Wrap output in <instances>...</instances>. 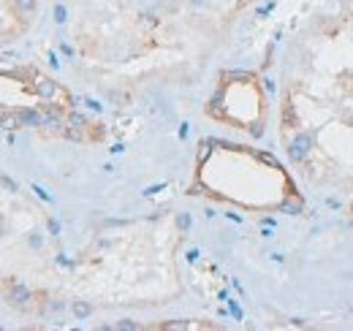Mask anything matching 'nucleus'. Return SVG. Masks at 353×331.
<instances>
[{
  "mask_svg": "<svg viewBox=\"0 0 353 331\" xmlns=\"http://www.w3.org/2000/svg\"><path fill=\"white\" fill-rule=\"evenodd\" d=\"M117 328H120V331H136V328H139V323H133V320H120Z\"/></svg>",
  "mask_w": 353,
  "mask_h": 331,
  "instance_id": "nucleus-14",
  "label": "nucleus"
},
{
  "mask_svg": "<svg viewBox=\"0 0 353 331\" xmlns=\"http://www.w3.org/2000/svg\"><path fill=\"white\" fill-rule=\"evenodd\" d=\"M9 301L14 307H30V301H33V293H30V288L27 285H19V283H14L9 288Z\"/></svg>",
  "mask_w": 353,
  "mask_h": 331,
  "instance_id": "nucleus-2",
  "label": "nucleus"
},
{
  "mask_svg": "<svg viewBox=\"0 0 353 331\" xmlns=\"http://www.w3.org/2000/svg\"><path fill=\"white\" fill-rule=\"evenodd\" d=\"M49 234H52V236L60 234V223H57V220H49Z\"/></svg>",
  "mask_w": 353,
  "mask_h": 331,
  "instance_id": "nucleus-20",
  "label": "nucleus"
},
{
  "mask_svg": "<svg viewBox=\"0 0 353 331\" xmlns=\"http://www.w3.org/2000/svg\"><path fill=\"white\" fill-rule=\"evenodd\" d=\"M226 79H250V74L247 71H228Z\"/></svg>",
  "mask_w": 353,
  "mask_h": 331,
  "instance_id": "nucleus-18",
  "label": "nucleus"
},
{
  "mask_svg": "<svg viewBox=\"0 0 353 331\" xmlns=\"http://www.w3.org/2000/svg\"><path fill=\"white\" fill-rule=\"evenodd\" d=\"M74 315L79 320H84V318H90V315H92V307L87 304V301H74Z\"/></svg>",
  "mask_w": 353,
  "mask_h": 331,
  "instance_id": "nucleus-7",
  "label": "nucleus"
},
{
  "mask_svg": "<svg viewBox=\"0 0 353 331\" xmlns=\"http://www.w3.org/2000/svg\"><path fill=\"white\" fill-rule=\"evenodd\" d=\"M55 19H57L60 25L68 19V17H66V6H55Z\"/></svg>",
  "mask_w": 353,
  "mask_h": 331,
  "instance_id": "nucleus-16",
  "label": "nucleus"
},
{
  "mask_svg": "<svg viewBox=\"0 0 353 331\" xmlns=\"http://www.w3.org/2000/svg\"><path fill=\"white\" fill-rule=\"evenodd\" d=\"M280 212H285V214H299L301 212V201L299 198H288L280 204Z\"/></svg>",
  "mask_w": 353,
  "mask_h": 331,
  "instance_id": "nucleus-6",
  "label": "nucleus"
},
{
  "mask_svg": "<svg viewBox=\"0 0 353 331\" xmlns=\"http://www.w3.org/2000/svg\"><path fill=\"white\" fill-rule=\"evenodd\" d=\"M161 328H166V331H185V328H193V323H188V320H169V323H163Z\"/></svg>",
  "mask_w": 353,
  "mask_h": 331,
  "instance_id": "nucleus-10",
  "label": "nucleus"
},
{
  "mask_svg": "<svg viewBox=\"0 0 353 331\" xmlns=\"http://www.w3.org/2000/svg\"><path fill=\"white\" fill-rule=\"evenodd\" d=\"M84 103H87V106H90V109H95V112H100V103H98V100H92V98H87V100H84Z\"/></svg>",
  "mask_w": 353,
  "mask_h": 331,
  "instance_id": "nucleus-23",
  "label": "nucleus"
},
{
  "mask_svg": "<svg viewBox=\"0 0 353 331\" xmlns=\"http://www.w3.org/2000/svg\"><path fill=\"white\" fill-rule=\"evenodd\" d=\"M177 226L182 228V231H188V228H190V214H179V217H177Z\"/></svg>",
  "mask_w": 353,
  "mask_h": 331,
  "instance_id": "nucleus-17",
  "label": "nucleus"
},
{
  "mask_svg": "<svg viewBox=\"0 0 353 331\" xmlns=\"http://www.w3.org/2000/svg\"><path fill=\"white\" fill-rule=\"evenodd\" d=\"M261 160H264V163H269V165H275V169H280L275 157H272V155H266V152H261Z\"/></svg>",
  "mask_w": 353,
  "mask_h": 331,
  "instance_id": "nucleus-21",
  "label": "nucleus"
},
{
  "mask_svg": "<svg viewBox=\"0 0 353 331\" xmlns=\"http://www.w3.org/2000/svg\"><path fill=\"white\" fill-rule=\"evenodd\" d=\"M0 114H3V109H0Z\"/></svg>",
  "mask_w": 353,
  "mask_h": 331,
  "instance_id": "nucleus-26",
  "label": "nucleus"
},
{
  "mask_svg": "<svg viewBox=\"0 0 353 331\" xmlns=\"http://www.w3.org/2000/svg\"><path fill=\"white\" fill-rule=\"evenodd\" d=\"M210 112L215 114V117H223V103H220V95H215V98H212V106H210Z\"/></svg>",
  "mask_w": 353,
  "mask_h": 331,
  "instance_id": "nucleus-11",
  "label": "nucleus"
},
{
  "mask_svg": "<svg viewBox=\"0 0 353 331\" xmlns=\"http://www.w3.org/2000/svg\"><path fill=\"white\" fill-rule=\"evenodd\" d=\"M30 244L33 247H41V236H30Z\"/></svg>",
  "mask_w": 353,
  "mask_h": 331,
  "instance_id": "nucleus-24",
  "label": "nucleus"
},
{
  "mask_svg": "<svg viewBox=\"0 0 353 331\" xmlns=\"http://www.w3.org/2000/svg\"><path fill=\"white\" fill-rule=\"evenodd\" d=\"M22 125V117H19V112H3L0 114V128H6V131H14V128Z\"/></svg>",
  "mask_w": 353,
  "mask_h": 331,
  "instance_id": "nucleus-5",
  "label": "nucleus"
},
{
  "mask_svg": "<svg viewBox=\"0 0 353 331\" xmlns=\"http://www.w3.org/2000/svg\"><path fill=\"white\" fill-rule=\"evenodd\" d=\"M35 92H38V95L44 98V100H52V98H55L60 90H57V84L52 82V79H44V76H38V79H35Z\"/></svg>",
  "mask_w": 353,
  "mask_h": 331,
  "instance_id": "nucleus-3",
  "label": "nucleus"
},
{
  "mask_svg": "<svg viewBox=\"0 0 353 331\" xmlns=\"http://www.w3.org/2000/svg\"><path fill=\"white\" fill-rule=\"evenodd\" d=\"M68 125L82 131V128H87V117H84L82 112H71V114H68Z\"/></svg>",
  "mask_w": 353,
  "mask_h": 331,
  "instance_id": "nucleus-9",
  "label": "nucleus"
},
{
  "mask_svg": "<svg viewBox=\"0 0 353 331\" xmlns=\"http://www.w3.org/2000/svg\"><path fill=\"white\" fill-rule=\"evenodd\" d=\"M14 9L22 14V17H30L35 9V0H14Z\"/></svg>",
  "mask_w": 353,
  "mask_h": 331,
  "instance_id": "nucleus-8",
  "label": "nucleus"
},
{
  "mask_svg": "<svg viewBox=\"0 0 353 331\" xmlns=\"http://www.w3.org/2000/svg\"><path fill=\"white\" fill-rule=\"evenodd\" d=\"M310 147H313V136H310V133H299L296 139L291 141V147H288V155H291L293 163H299V160H305V155L310 152Z\"/></svg>",
  "mask_w": 353,
  "mask_h": 331,
  "instance_id": "nucleus-1",
  "label": "nucleus"
},
{
  "mask_svg": "<svg viewBox=\"0 0 353 331\" xmlns=\"http://www.w3.org/2000/svg\"><path fill=\"white\" fill-rule=\"evenodd\" d=\"M66 136H68L71 141H82V131H79V128H71V125H68V128H66Z\"/></svg>",
  "mask_w": 353,
  "mask_h": 331,
  "instance_id": "nucleus-13",
  "label": "nucleus"
},
{
  "mask_svg": "<svg viewBox=\"0 0 353 331\" xmlns=\"http://www.w3.org/2000/svg\"><path fill=\"white\" fill-rule=\"evenodd\" d=\"M17 112L22 117V125H33V128L44 125V112H35V109H17Z\"/></svg>",
  "mask_w": 353,
  "mask_h": 331,
  "instance_id": "nucleus-4",
  "label": "nucleus"
},
{
  "mask_svg": "<svg viewBox=\"0 0 353 331\" xmlns=\"http://www.w3.org/2000/svg\"><path fill=\"white\" fill-rule=\"evenodd\" d=\"M0 182H3V185H6V188H9V190H17V182H14V179H9V177H3V179H0Z\"/></svg>",
  "mask_w": 353,
  "mask_h": 331,
  "instance_id": "nucleus-22",
  "label": "nucleus"
},
{
  "mask_svg": "<svg viewBox=\"0 0 353 331\" xmlns=\"http://www.w3.org/2000/svg\"><path fill=\"white\" fill-rule=\"evenodd\" d=\"M166 188V185L161 182V185H153V188H147V190H144V196H155V193H161Z\"/></svg>",
  "mask_w": 353,
  "mask_h": 331,
  "instance_id": "nucleus-19",
  "label": "nucleus"
},
{
  "mask_svg": "<svg viewBox=\"0 0 353 331\" xmlns=\"http://www.w3.org/2000/svg\"><path fill=\"white\" fill-rule=\"evenodd\" d=\"M190 3H193V6H201V3H204V0H190Z\"/></svg>",
  "mask_w": 353,
  "mask_h": 331,
  "instance_id": "nucleus-25",
  "label": "nucleus"
},
{
  "mask_svg": "<svg viewBox=\"0 0 353 331\" xmlns=\"http://www.w3.org/2000/svg\"><path fill=\"white\" fill-rule=\"evenodd\" d=\"M210 152H212V141L201 144V147H198V160H207V157H210Z\"/></svg>",
  "mask_w": 353,
  "mask_h": 331,
  "instance_id": "nucleus-12",
  "label": "nucleus"
},
{
  "mask_svg": "<svg viewBox=\"0 0 353 331\" xmlns=\"http://www.w3.org/2000/svg\"><path fill=\"white\" fill-rule=\"evenodd\" d=\"M33 193H35V196H38L41 201H52V196H49V193L41 188V185H33Z\"/></svg>",
  "mask_w": 353,
  "mask_h": 331,
  "instance_id": "nucleus-15",
  "label": "nucleus"
}]
</instances>
